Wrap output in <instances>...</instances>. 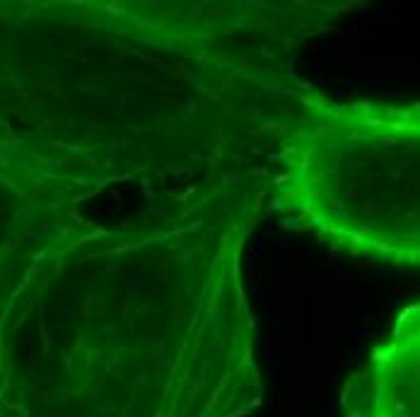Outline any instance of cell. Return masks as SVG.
I'll return each instance as SVG.
<instances>
[{
  "mask_svg": "<svg viewBox=\"0 0 420 417\" xmlns=\"http://www.w3.org/2000/svg\"><path fill=\"white\" fill-rule=\"evenodd\" d=\"M266 178L200 184L54 253L61 309L0 338V417H244L261 405L242 253Z\"/></svg>",
  "mask_w": 420,
  "mask_h": 417,
  "instance_id": "cell-1",
  "label": "cell"
},
{
  "mask_svg": "<svg viewBox=\"0 0 420 417\" xmlns=\"http://www.w3.org/2000/svg\"><path fill=\"white\" fill-rule=\"evenodd\" d=\"M264 212L355 258L420 268V101L311 89L280 135Z\"/></svg>",
  "mask_w": 420,
  "mask_h": 417,
  "instance_id": "cell-2",
  "label": "cell"
},
{
  "mask_svg": "<svg viewBox=\"0 0 420 417\" xmlns=\"http://www.w3.org/2000/svg\"><path fill=\"white\" fill-rule=\"evenodd\" d=\"M341 417H420V302L396 316L341 391Z\"/></svg>",
  "mask_w": 420,
  "mask_h": 417,
  "instance_id": "cell-3",
  "label": "cell"
}]
</instances>
